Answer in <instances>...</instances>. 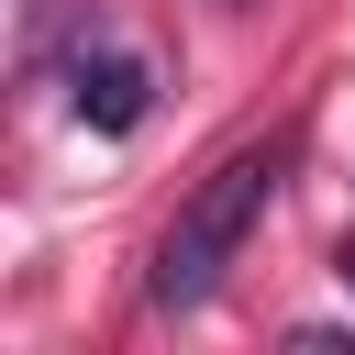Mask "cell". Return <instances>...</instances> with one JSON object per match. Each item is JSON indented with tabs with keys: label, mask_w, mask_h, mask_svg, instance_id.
Instances as JSON below:
<instances>
[{
	"label": "cell",
	"mask_w": 355,
	"mask_h": 355,
	"mask_svg": "<svg viewBox=\"0 0 355 355\" xmlns=\"http://www.w3.org/2000/svg\"><path fill=\"white\" fill-rule=\"evenodd\" d=\"M288 155H300V133L233 144V155H222V166L178 200V222H166V244H155V266H144V300H155V311H200V300L233 277V255L255 244L266 200L288 189Z\"/></svg>",
	"instance_id": "obj_1"
},
{
	"label": "cell",
	"mask_w": 355,
	"mask_h": 355,
	"mask_svg": "<svg viewBox=\"0 0 355 355\" xmlns=\"http://www.w3.org/2000/svg\"><path fill=\"white\" fill-rule=\"evenodd\" d=\"M67 100H78V122H89V133H133V122H144V100H155V78H144V55L100 44V55H78V67H67Z\"/></svg>",
	"instance_id": "obj_2"
},
{
	"label": "cell",
	"mask_w": 355,
	"mask_h": 355,
	"mask_svg": "<svg viewBox=\"0 0 355 355\" xmlns=\"http://www.w3.org/2000/svg\"><path fill=\"white\" fill-rule=\"evenodd\" d=\"M344 288H355V244H344Z\"/></svg>",
	"instance_id": "obj_3"
},
{
	"label": "cell",
	"mask_w": 355,
	"mask_h": 355,
	"mask_svg": "<svg viewBox=\"0 0 355 355\" xmlns=\"http://www.w3.org/2000/svg\"><path fill=\"white\" fill-rule=\"evenodd\" d=\"M211 11H244V0H211Z\"/></svg>",
	"instance_id": "obj_4"
}]
</instances>
